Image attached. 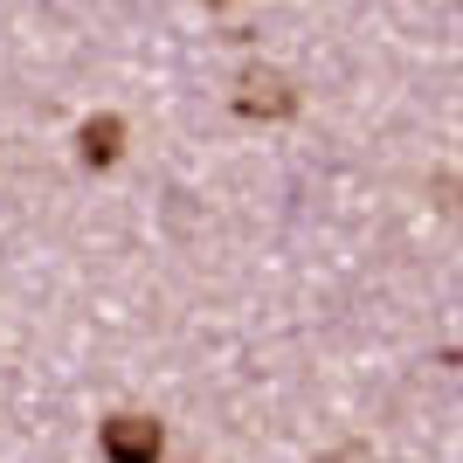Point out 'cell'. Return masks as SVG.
Here are the masks:
<instances>
[{"mask_svg":"<svg viewBox=\"0 0 463 463\" xmlns=\"http://www.w3.org/2000/svg\"><path fill=\"white\" fill-rule=\"evenodd\" d=\"M159 422H146V415H111L104 422V457L111 463H153L159 457Z\"/></svg>","mask_w":463,"mask_h":463,"instance_id":"6da1fadb","label":"cell"},{"mask_svg":"<svg viewBox=\"0 0 463 463\" xmlns=\"http://www.w3.org/2000/svg\"><path fill=\"white\" fill-rule=\"evenodd\" d=\"M77 153H83V166H111L118 153H125V118H90V125H83L77 132Z\"/></svg>","mask_w":463,"mask_h":463,"instance_id":"3957f363","label":"cell"},{"mask_svg":"<svg viewBox=\"0 0 463 463\" xmlns=\"http://www.w3.org/2000/svg\"><path fill=\"white\" fill-rule=\"evenodd\" d=\"M235 111H242V118H290V111H298V90H290L277 70H250L242 90H235Z\"/></svg>","mask_w":463,"mask_h":463,"instance_id":"7a4b0ae2","label":"cell"}]
</instances>
